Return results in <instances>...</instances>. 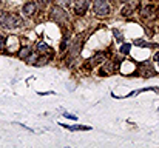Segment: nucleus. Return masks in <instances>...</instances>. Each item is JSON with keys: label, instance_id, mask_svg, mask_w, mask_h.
Masks as SVG:
<instances>
[{"label": "nucleus", "instance_id": "obj_1", "mask_svg": "<svg viewBox=\"0 0 159 148\" xmlns=\"http://www.w3.org/2000/svg\"><path fill=\"white\" fill-rule=\"evenodd\" d=\"M23 25V19L14 12H6V11H0V26L5 29H12V28H19Z\"/></svg>", "mask_w": 159, "mask_h": 148}, {"label": "nucleus", "instance_id": "obj_2", "mask_svg": "<svg viewBox=\"0 0 159 148\" xmlns=\"http://www.w3.org/2000/svg\"><path fill=\"white\" fill-rule=\"evenodd\" d=\"M93 9L98 17H107L110 14V5L107 0H94L93 2Z\"/></svg>", "mask_w": 159, "mask_h": 148}, {"label": "nucleus", "instance_id": "obj_3", "mask_svg": "<svg viewBox=\"0 0 159 148\" xmlns=\"http://www.w3.org/2000/svg\"><path fill=\"white\" fill-rule=\"evenodd\" d=\"M66 19H68V14H66L60 6H53V9H51V20H53V22L63 23Z\"/></svg>", "mask_w": 159, "mask_h": 148}, {"label": "nucleus", "instance_id": "obj_4", "mask_svg": "<svg viewBox=\"0 0 159 148\" xmlns=\"http://www.w3.org/2000/svg\"><path fill=\"white\" fill-rule=\"evenodd\" d=\"M87 6H88V0H76L74 3V11L77 16H84L85 11H87Z\"/></svg>", "mask_w": 159, "mask_h": 148}, {"label": "nucleus", "instance_id": "obj_5", "mask_svg": "<svg viewBox=\"0 0 159 148\" xmlns=\"http://www.w3.org/2000/svg\"><path fill=\"white\" fill-rule=\"evenodd\" d=\"M22 12H23V16H26V17L34 16V12H36V3H34V2H28V3H25L23 8H22Z\"/></svg>", "mask_w": 159, "mask_h": 148}, {"label": "nucleus", "instance_id": "obj_6", "mask_svg": "<svg viewBox=\"0 0 159 148\" xmlns=\"http://www.w3.org/2000/svg\"><path fill=\"white\" fill-rule=\"evenodd\" d=\"M155 12H156V8H155L153 5H148V6H144V8H142V17H144V19L153 17Z\"/></svg>", "mask_w": 159, "mask_h": 148}, {"label": "nucleus", "instance_id": "obj_7", "mask_svg": "<svg viewBox=\"0 0 159 148\" xmlns=\"http://www.w3.org/2000/svg\"><path fill=\"white\" fill-rule=\"evenodd\" d=\"M105 62V54H102V52H99V54H96L94 57H93V65H101V63H104Z\"/></svg>", "mask_w": 159, "mask_h": 148}, {"label": "nucleus", "instance_id": "obj_8", "mask_svg": "<svg viewBox=\"0 0 159 148\" xmlns=\"http://www.w3.org/2000/svg\"><path fill=\"white\" fill-rule=\"evenodd\" d=\"M30 54H31V48H28V47H23V48L19 51V57L20 59H28Z\"/></svg>", "mask_w": 159, "mask_h": 148}, {"label": "nucleus", "instance_id": "obj_9", "mask_svg": "<svg viewBox=\"0 0 159 148\" xmlns=\"http://www.w3.org/2000/svg\"><path fill=\"white\" fill-rule=\"evenodd\" d=\"M111 71H113V66H111V63L108 62V66H107V65H104V66L101 68L99 74H101V76H108V74H110Z\"/></svg>", "mask_w": 159, "mask_h": 148}, {"label": "nucleus", "instance_id": "obj_10", "mask_svg": "<svg viewBox=\"0 0 159 148\" xmlns=\"http://www.w3.org/2000/svg\"><path fill=\"white\" fill-rule=\"evenodd\" d=\"M65 128H68V130H71V131H80V130H90V127H82V125H63Z\"/></svg>", "mask_w": 159, "mask_h": 148}, {"label": "nucleus", "instance_id": "obj_11", "mask_svg": "<svg viewBox=\"0 0 159 148\" xmlns=\"http://www.w3.org/2000/svg\"><path fill=\"white\" fill-rule=\"evenodd\" d=\"M134 43H136V45H139V47H153V48H155V47H158V45H153V43H147L145 40H136Z\"/></svg>", "mask_w": 159, "mask_h": 148}, {"label": "nucleus", "instance_id": "obj_12", "mask_svg": "<svg viewBox=\"0 0 159 148\" xmlns=\"http://www.w3.org/2000/svg\"><path fill=\"white\" fill-rule=\"evenodd\" d=\"M130 48H131V45H130V43H125V45H122V48H120V52H122V54H128Z\"/></svg>", "mask_w": 159, "mask_h": 148}, {"label": "nucleus", "instance_id": "obj_13", "mask_svg": "<svg viewBox=\"0 0 159 148\" xmlns=\"http://www.w3.org/2000/svg\"><path fill=\"white\" fill-rule=\"evenodd\" d=\"M39 52H50V47L40 43V45H39Z\"/></svg>", "mask_w": 159, "mask_h": 148}, {"label": "nucleus", "instance_id": "obj_14", "mask_svg": "<svg viewBox=\"0 0 159 148\" xmlns=\"http://www.w3.org/2000/svg\"><path fill=\"white\" fill-rule=\"evenodd\" d=\"M5 43H6V39L0 34V51H3V49H5Z\"/></svg>", "mask_w": 159, "mask_h": 148}, {"label": "nucleus", "instance_id": "obj_15", "mask_svg": "<svg viewBox=\"0 0 159 148\" xmlns=\"http://www.w3.org/2000/svg\"><path fill=\"white\" fill-rule=\"evenodd\" d=\"M114 34H116V39H117V40H120V42L124 40V37H122V34H120V33H117L116 29H114Z\"/></svg>", "mask_w": 159, "mask_h": 148}, {"label": "nucleus", "instance_id": "obj_16", "mask_svg": "<svg viewBox=\"0 0 159 148\" xmlns=\"http://www.w3.org/2000/svg\"><path fill=\"white\" fill-rule=\"evenodd\" d=\"M63 116H65V117H68V119H73V120L76 119V116H73V114H68V113H65Z\"/></svg>", "mask_w": 159, "mask_h": 148}, {"label": "nucleus", "instance_id": "obj_17", "mask_svg": "<svg viewBox=\"0 0 159 148\" xmlns=\"http://www.w3.org/2000/svg\"><path fill=\"white\" fill-rule=\"evenodd\" d=\"M60 3H62V5H70L71 0H60Z\"/></svg>", "mask_w": 159, "mask_h": 148}, {"label": "nucleus", "instance_id": "obj_18", "mask_svg": "<svg viewBox=\"0 0 159 148\" xmlns=\"http://www.w3.org/2000/svg\"><path fill=\"white\" fill-rule=\"evenodd\" d=\"M155 62H158V63H159V52H156V54H155Z\"/></svg>", "mask_w": 159, "mask_h": 148}, {"label": "nucleus", "instance_id": "obj_19", "mask_svg": "<svg viewBox=\"0 0 159 148\" xmlns=\"http://www.w3.org/2000/svg\"><path fill=\"white\" fill-rule=\"evenodd\" d=\"M42 2H43V3H45V5H47V3H50V2H51V0H42Z\"/></svg>", "mask_w": 159, "mask_h": 148}, {"label": "nucleus", "instance_id": "obj_20", "mask_svg": "<svg viewBox=\"0 0 159 148\" xmlns=\"http://www.w3.org/2000/svg\"><path fill=\"white\" fill-rule=\"evenodd\" d=\"M120 2H122V3H127V2H128V0H120Z\"/></svg>", "mask_w": 159, "mask_h": 148}, {"label": "nucleus", "instance_id": "obj_21", "mask_svg": "<svg viewBox=\"0 0 159 148\" xmlns=\"http://www.w3.org/2000/svg\"><path fill=\"white\" fill-rule=\"evenodd\" d=\"M158 16H159V9H158Z\"/></svg>", "mask_w": 159, "mask_h": 148}]
</instances>
